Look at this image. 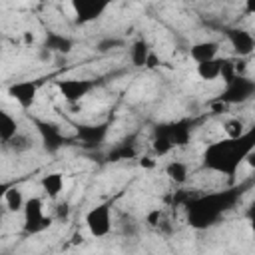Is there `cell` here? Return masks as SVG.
Masks as SVG:
<instances>
[{"label": "cell", "instance_id": "6da1fadb", "mask_svg": "<svg viewBox=\"0 0 255 255\" xmlns=\"http://www.w3.org/2000/svg\"><path fill=\"white\" fill-rule=\"evenodd\" d=\"M253 149H255V129L249 128L241 137H223L209 143L201 155V161L207 171L227 175L229 179H233L241 163Z\"/></svg>", "mask_w": 255, "mask_h": 255}, {"label": "cell", "instance_id": "7a4b0ae2", "mask_svg": "<svg viewBox=\"0 0 255 255\" xmlns=\"http://www.w3.org/2000/svg\"><path fill=\"white\" fill-rule=\"evenodd\" d=\"M241 195L239 187L225 189V191H213L199 197H193L187 201V221L195 229H207L215 225L227 209H231Z\"/></svg>", "mask_w": 255, "mask_h": 255}, {"label": "cell", "instance_id": "3957f363", "mask_svg": "<svg viewBox=\"0 0 255 255\" xmlns=\"http://www.w3.org/2000/svg\"><path fill=\"white\" fill-rule=\"evenodd\" d=\"M253 94H255V82L245 74H237L231 80L223 82V90L217 98V104H223V106L245 104L247 100L253 98Z\"/></svg>", "mask_w": 255, "mask_h": 255}, {"label": "cell", "instance_id": "277c9868", "mask_svg": "<svg viewBox=\"0 0 255 255\" xmlns=\"http://www.w3.org/2000/svg\"><path fill=\"white\" fill-rule=\"evenodd\" d=\"M98 86H100V80H96V78H62V80H56V88H58L60 96L70 106L82 104Z\"/></svg>", "mask_w": 255, "mask_h": 255}, {"label": "cell", "instance_id": "5b68a950", "mask_svg": "<svg viewBox=\"0 0 255 255\" xmlns=\"http://www.w3.org/2000/svg\"><path fill=\"white\" fill-rule=\"evenodd\" d=\"M22 215H24V231L28 235H38V233L46 231L54 221L52 215H46L44 201L40 197H28L24 201Z\"/></svg>", "mask_w": 255, "mask_h": 255}, {"label": "cell", "instance_id": "8992f818", "mask_svg": "<svg viewBox=\"0 0 255 255\" xmlns=\"http://www.w3.org/2000/svg\"><path fill=\"white\" fill-rule=\"evenodd\" d=\"M32 124L40 135V141H42V147L44 151L48 153H56L60 151L64 145H70L74 141V137H68L64 135L62 128L50 120H42V118H32Z\"/></svg>", "mask_w": 255, "mask_h": 255}, {"label": "cell", "instance_id": "52a82bcc", "mask_svg": "<svg viewBox=\"0 0 255 255\" xmlns=\"http://www.w3.org/2000/svg\"><path fill=\"white\" fill-rule=\"evenodd\" d=\"M84 221H86V227H88V231H90L92 237H98L100 239V237L110 235L112 225H114V221H112V205L110 203H98V205H94L86 213Z\"/></svg>", "mask_w": 255, "mask_h": 255}, {"label": "cell", "instance_id": "ba28073f", "mask_svg": "<svg viewBox=\"0 0 255 255\" xmlns=\"http://www.w3.org/2000/svg\"><path fill=\"white\" fill-rule=\"evenodd\" d=\"M153 135H161L173 143V147H183L189 143L191 137V122L189 120H175V122H163L157 124L153 129Z\"/></svg>", "mask_w": 255, "mask_h": 255}, {"label": "cell", "instance_id": "9c48e42d", "mask_svg": "<svg viewBox=\"0 0 255 255\" xmlns=\"http://www.w3.org/2000/svg\"><path fill=\"white\" fill-rule=\"evenodd\" d=\"M114 2L116 0H70V6L76 14L78 24H90L102 18Z\"/></svg>", "mask_w": 255, "mask_h": 255}, {"label": "cell", "instance_id": "30bf717a", "mask_svg": "<svg viewBox=\"0 0 255 255\" xmlns=\"http://www.w3.org/2000/svg\"><path fill=\"white\" fill-rule=\"evenodd\" d=\"M38 92H40V80H20L10 84L6 90L8 98L14 100L22 110H30L36 104Z\"/></svg>", "mask_w": 255, "mask_h": 255}, {"label": "cell", "instance_id": "8fae6325", "mask_svg": "<svg viewBox=\"0 0 255 255\" xmlns=\"http://www.w3.org/2000/svg\"><path fill=\"white\" fill-rule=\"evenodd\" d=\"M110 124H74V141H80L86 147H98L108 137Z\"/></svg>", "mask_w": 255, "mask_h": 255}, {"label": "cell", "instance_id": "7c38bea8", "mask_svg": "<svg viewBox=\"0 0 255 255\" xmlns=\"http://www.w3.org/2000/svg\"><path fill=\"white\" fill-rule=\"evenodd\" d=\"M223 34H225L229 46L233 48L235 56H239V58H247V56L253 54V50H255V38H253V34H251L249 30L231 26V28H225Z\"/></svg>", "mask_w": 255, "mask_h": 255}, {"label": "cell", "instance_id": "4fadbf2b", "mask_svg": "<svg viewBox=\"0 0 255 255\" xmlns=\"http://www.w3.org/2000/svg\"><path fill=\"white\" fill-rule=\"evenodd\" d=\"M219 50H221V44L217 40H203V42H195L191 48H189V58L199 64V62H207V60H213L219 56Z\"/></svg>", "mask_w": 255, "mask_h": 255}, {"label": "cell", "instance_id": "5bb4252c", "mask_svg": "<svg viewBox=\"0 0 255 255\" xmlns=\"http://www.w3.org/2000/svg\"><path fill=\"white\" fill-rule=\"evenodd\" d=\"M42 48L52 54H70L74 50V40L60 32H46Z\"/></svg>", "mask_w": 255, "mask_h": 255}, {"label": "cell", "instance_id": "9a60e30c", "mask_svg": "<svg viewBox=\"0 0 255 255\" xmlns=\"http://www.w3.org/2000/svg\"><path fill=\"white\" fill-rule=\"evenodd\" d=\"M64 183H66L64 173H60V171H50V173L42 175V179H40V187L48 199H58L64 191Z\"/></svg>", "mask_w": 255, "mask_h": 255}, {"label": "cell", "instance_id": "2e32d148", "mask_svg": "<svg viewBox=\"0 0 255 255\" xmlns=\"http://www.w3.org/2000/svg\"><path fill=\"white\" fill-rule=\"evenodd\" d=\"M151 46L145 38H137L129 44V62L135 66V68H145L147 64V58L151 54Z\"/></svg>", "mask_w": 255, "mask_h": 255}, {"label": "cell", "instance_id": "e0dca14e", "mask_svg": "<svg viewBox=\"0 0 255 255\" xmlns=\"http://www.w3.org/2000/svg\"><path fill=\"white\" fill-rule=\"evenodd\" d=\"M24 201H26V197H24L22 189L16 183H10L6 193H4V211H8V213H22Z\"/></svg>", "mask_w": 255, "mask_h": 255}, {"label": "cell", "instance_id": "ac0fdd59", "mask_svg": "<svg viewBox=\"0 0 255 255\" xmlns=\"http://www.w3.org/2000/svg\"><path fill=\"white\" fill-rule=\"evenodd\" d=\"M18 133H20V128H18L16 118L10 112H6L4 108H0V141L8 143Z\"/></svg>", "mask_w": 255, "mask_h": 255}, {"label": "cell", "instance_id": "d6986e66", "mask_svg": "<svg viewBox=\"0 0 255 255\" xmlns=\"http://www.w3.org/2000/svg\"><path fill=\"white\" fill-rule=\"evenodd\" d=\"M195 74L199 80L203 82H213L219 78L221 74V58H213V60H207V62H199L195 64Z\"/></svg>", "mask_w": 255, "mask_h": 255}, {"label": "cell", "instance_id": "ffe728a7", "mask_svg": "<svg viewBox=\"0 0 255 255\" xmlns=\"http://www.w3.org/2000/svg\"><path fill=\"white\" fill-rule=\"evenodd\" d=\"M165 175L169 177V181H173L175 185H183L189 177V167L185 161H179V159H171L167 165H165Z\"/></svg>", "mask_w": 255, "mask_h": 255}, {"label": "cell", "instance_id": "44dd1931", "mask_svg": "<svg viewBox=\"0 0 255 255\" xmlns=\"http://www.w3.org/2000/svg\"><path fill=\"white\" fill-rule=\"evenodd\" d=\"M247 129H249L247 124L241 118H227L223 122V133H225V137H241Z\"/></svg>", "mask_w": 255, "mask_h": 255}, {"label": "cell", "instance_id": "7402d4cb", "mask_svg": "<svg viewBox=\"0 0 255 255\" xmlns=\"http://www.w3.org/2000/svg\"><path fill=\"white\" fill-rule=\"evenodd\" d=\"M133 155H135L133 145H131V143H128V141H124V143L116 145V147H114V151H110L108 159H110V161H120V159H128V157H133Z\"/></svg>", "mask_w": 255, "mask_h": 255}, {"label": "cell", "instance_id": "603a6c76", "mask_svg": "<svg viewBox=\"0 0 255 255\" xmlns=\"http://www.w3.org/2000/svg\"><path fill=\"white\" fill-rule=\"evenodd\" d=\"M151 149H153L155 155L161 157V155H167V153L173 151V143H171L169 139L161 137V135H153V139H151Z\"/></svg>", "mask_w": 255, "mask_h": 255}, {"label": "cell", "instance_id": "cb8c5ba5", "mask_svg": "<svg viewBox=\"0 0 255 255\" xmlns=\"http://www.w3.org/2000/svg\"><path fill=\"white\" fill-rule=\"evenodd\" d=\"M122 46H124V40H120V38H106V40L98 42L100 52H110V50H116V48H122Z\"/></svg>", "mask_w": 255, "mask_h": 255}, {"label": "cell", "instance_id": "d4e9b609", "mask_svg": "<svg viewBox=\"0 0 255 255\" xmlns=\"http://www.w3.org/2000/svg\"><path fill=\"white\" fill-rule=\"evenodd\" d=\"M145 221H147V225L155 227V225L161 221V209H153V211H149V213L145 215Z\"/></svg>", "mask_w": 255, "mask_h": 255}, {"label": "cell", "instance_id": "484cf974", "mask_svg": "<svg viewBox=\"0 0 255 255\" xmlns=\"http://www.w3.org/2000/svg\"><path fill=\"white\" fill-rule=\"evenodd\" d=\"M8 185H10V181H2V183H0V217L6 213V211H4V193H6Z\"/></svg>", "mask_w": 255, "mask_h": 255}, {"label": "cell", "instance_id": "4316f807", "mask_svg": "<svg viewBox=\"0 0 255 255\" xmlns=\"http://www.w3.org/2000/svg\"><path fill=\"white\" fill-rule=\"evenodd\" d=\"M56 211H58V217H68L70 207H68V203H64V205H58V207H56Z\"/></svg>", "mask_w": 255, "mask_h": 255}, {"label": "cell", "instance_id": "83f0119b", "mask_svg": "<svg viewBox=\"0 0 255 255\" xmlns=\"http://www.w3.org/2000/svg\"><path fill=\"white\" fill-rule=\"evenodd\" d=\"M139 165H141V167H151V165H153V161H149V157H143V159L139 161Z\"/></svg>", "mask_w": 255, "mask_h": 255}, {"label": "cell", "instance_id": "f1b7e54d", "mask_svg": "<svg viewBox=\"0 0 255 255\" xmlns=\"http://www.w3.org/2000/svg\"><path fill=\"white\" fill-rule=\"evenodd\" d=\"M245 2H247V12H249V14H253V12H255V6H253V2H255V0H245Z\"/></svg>", "mask_w": 255, "mask_h": 255}, {"label": "cell", "instance_id": "f546056e", "mask_svg": "<svg viewBox=\"0 0 255 255\" xmlns=\"http://www.w3.org/2000/svg\"><path fill=\"white\" fill-rule=\"evenodd\" d=\"M24 40H26V42H34V34H30V32H26V36H24Z\"/></svg>", "mask_w": 255, "mask_h": 255}]
</instances>
